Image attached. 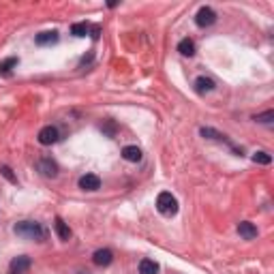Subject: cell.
Returning <instances> with one entry per match:
<instances>
[{"label": "cell", "instance_id": "obj_20", "mask_svg": "<svg viewBox=\"0 0 274 274\" xmlns=\"http://www.w3.org/2000/svg\"><path fill=\"white\" fill-rule=\"evenodd\" d=\"M253 163H259V165H270L272 163V156L268 152H264V150H259V152L253 154Z\"/></svg>", "mask_w": 274, "mask_h": 274}, {"label": "cell", "instance_id": "obj_16", "mask_svg": "<svg viewBox=\"0 0 274 274\" xmlns=\"http://www.w3.org/2000/svg\"><path fill=\"white\" fill-rule=\"evenodd\" d=\"M54 229H56V234H58V238L60 240H69L71 238V229H69V225L64 223L60 216H56V221H54Z\"/></svg>", "mask_w": 274, "mask_h": 274}, {"label": "cell", "instance_id": "obj_22", "mask_svg": "<svg viewBox=\"0 0 274 274\" xmlns=\"http://www.w3.org/2000/svg\"><path fill=\"white\" fill-rule=\"evenodd\" d=\"M101 131L107 133L110 137H114V135H116V122H114V120H107L105 125H101Z\"/></svg>", "mask_w": 274, "mask_h": 274}, {"label": "cell", "instance_id": "obj_12", "mask_svg": "<svg viewBox=\"0 0 274 274\" xmlns=\"http://www.w3.org/2000/svg\"><path fill=\"white\" fill-rule=\"evenodd\" d=\"M92 262L97 266H110L114 262V253L110 249H99V251H95V255H92Z\"/></svg>", "mask_w": 274, "mask_h": 274}, {"label": "cell", "instance_id": "obj_5", "mask_svg": "<svg viewBox=\"0 0 274 274\" xmlns=\"http://www.w3.org/2000/svg\"><path fill=\"white\" fill-rule=\"evenodd\" d=\"M30 257L28 255H19V257H13L11 264H9V274H26L28 270H30Z\"/></svg>", "mask_w": 274, "mask_h": 274}, {"label": "cell", "instance_id": "obj_17", "mask_svg": "<svg viewBox=\"0 0 274 274\" xmlns=\"http://www.w3.org/2000/svg\"><path fill=\"white\" fill-rule=\"evenodd\" d=\"M139 274H158V264L154 259H141L139 262Z\"/></svg>", "mask_w": 274, "mask_h": 274}, {"label": "cell", "instance_id": "obj_6", "mask_svg": "<svg viewBox=\"0 0 274 274\" xmlns=\"http://www.w3.org/2000/svg\"><path fill=\"white\" fill-rule=\"evenodd\" d=\"M37 167H39V171L45 178H56V176H58V165H56V161H52L49 156H43L41 161L37 163Z\"/></svg>", "mask_w": 274, "mask_h": 274}, {"label": "cell", "instance_id": "obj_1", "mask_svg": "<svg viewBox=\"0 0 274 274\" xmlns=\"http://www.w3.org/2000/svg\"><path fill=\"white\" fill-rule=\"evenodd\" d=\"M13 232H15L19 238H26V240H37V242H43L47 238L45 227H43L41 223H34V221H19V223H15Z\"/></svg>", "mask_w": 274, "mask_h": 274}, {"label": "cell", "instance_id": "obj_4", "mask_svg": "<svg viewBox=\"0 0 274 274\" xmlns=\"http://www.w3.org/2000/svg\"><path fill=\"white\" fill-rule=\"evenodd\" d=\"M214 21H216V11L212 9V6H201V9L197 11L195 24L199 28H208V26H212Z\"/></svg>", "mask_w": 274, "mask_h": 274}, {"label": "cell", "instance_id": "obj_18", "mask_svg": "<svg viewBox=\"0 0 274 274\" xmlns=\"http://www.w3.org/2000/svg\"><path fill=\"white\" fill-rule=\"evenodd\" d=\"M90 30V26L86 24V21H79V24H73L71 26V34H75V37H86Z\"/></svg>", "mask_w": 274, "mask_h": 274}, {"label": "cell", "instance_id": "obj_21", "mask_svg": "<svg viewBox=\"0 0 274 274\" xmlns=\"http://www.w3.org/2000/svg\"><path fill=\"white\" fill-rule=\"evenodd\" d=\"M0 174H2V176H4L6 180H9V182H13V184L17 182V178L13 176V169L9 167V165H0Z\"/></svg>", "mask_w": 274, "mask_h": 274}, {"label": "cell", "instance_id": "obj_19", "mask_svg": "<svg viewBox=\"0 0 274 274\" xmlns=\"http://www.w3.org/2000/svg\"><path fill=\"white\" fill-rule=\"evenodd\" d=\"M253 120L259 122V125H272V122H274V112L268 110V112H264V114H257Z\"/></svg>", "mask_w": 274, "mask_h": 274}, {"label": "cell", "instance_id": "obj_10", "mask_svg": "<svg viewBox=\"0 0 274 274\" xmlns=\"http://www.w3.org/2000/svg\"><path fill=\"white\" fill-rule=\"evenodd\" d=\"M34 43L37 45H54V43H58V32L56 30H45V32H39L37 37H34Z\"/></svg>", "mask_w": 274, "mask_h": 274}, {"label": "cell", "instance_id": "obj_2", "mask_svg": "<svg viewBox=\"0 0 274 274\" xmlns=\"http://www.w3.org/2000/svg\"><path fill=\"white\" fill-rule=\"evenodd\" d=\"M156 210L161 212L163 216H174V214L178 212V199L171 195V193H167V191L158 193V197H156Z\"/></svg>", "mask_w": 274, "mask_h": 274}, {"label": "cell", "instance_id": "obj_15", "mask_svg": "<svg viewBox=\"0 0 274 274\" xmlns=\"http://www.w3.org/2000/svg\"><path fill=\"white\" fill-rule=\"evenodd\" d=\"M178 52L182 56H189V58H191V56H195V41L189 39V37L182 39L178 43Z\"/></svg>", "mask_w": 274, "mask_h": 274}, {"label": "cell", "instance_id": "obj_23", "mask_svg": "<svg viewBox=\"0 0 274 274\" xmlns=\"http://www.w3.org/2000/svg\"><path fill=\"white\" fill-rule=\"evenodd\" d=\"M90 37L92 39H99L101 37V26H92L90 28Z\"/></svg>", "mask_w": 274, "mask_h": 274}, {"label": "cell", "instance_id": "obj_9", "mask_svg": "<svg viewBox=\"0 0 274 274\" xmlns=\"http://www.w3.org/2000/svg\"><path fill=\"white\" fill-rule=\"evenodd\" d=\"M214 79H210V77H206V75H199L197 79H195V92L197 95H208V92H212L214 90Z\"/></svg>", "mask_w": 274, "mask_h": 274}, {"label": "cell", "instance_id": "obj_14", "mask_svg": "<svg viewBox=\"0 0 274 274\" xmlns=\"http://www.w3.org/2000/svg\"><path fill=\"white\" fill-rule=\"evenodd\" d=\"M19 58H15V56H9V58H4L2 62H0V75L2 77H9L13 73V69L17 67Z\"/></svg>", "mask_w": 274, "mask_h": 274}, {"label": "cell", "instance_id": "obj_8", "mask_svg": "<svg viewBox=\"0 0 274 274\" xmlns=\"http://www.w3.org/2000/svg\"><path fill=\"white\" fill-rule=\"evenodd\" d=\"M79 189L84 191H99L101 189V178L97 174H86L79 178Z\"/></svg>", "mask_w": 274, "mask_h": 274}, {"label": "cell", "instance_id": "obj_7", "mask_svg": "<svg viewBox=\"0 0 274 274\" xmlns=\"http://www.w3.org/2000/svg\"><path fill=\"white\" fill-rule=\"evenodd\" d=\"M199 133H201V135H204V137H208V139H219V141H225V143H227V146H229V148H232V150H234V152H236V154H242V150H238V148L234 146V143H232V141H229V139H227V137H225V135H221L219 131H214V129L201 127V129H199Z\"/></svg>", "mask_w": 274, "mask_h": 274}, {"label": "cell", "instance_id": "obj_3", "mask_svg": "<svg viewBox=\"0 0 274 274\" xmlns=\"http://www.w3.org/2000/svg\"><path fill=\"white\" fill-rule=\"evenodd\" d=\"M39 143L41 146H52V143H56L60 139V131L56 127H52V125H47V127H43L41 131H39Z\"/></svg>", "mask_w": 274, "mask_h": 274}, {"label": "cell", "instance_id": "obj_11", "mask_svg": "<svg viewBox=\"0 0 274 274\" xmlns=\"http://www.w3.org/2000/svg\"><path fill=\"white\" fill-rule=\"evenodd\" d=\"M238 234L244 240H253V238H257V227L251 221H242V223H238Z\"/></svg>", "mask_w": 274, "mask_h": 274}, {"label": "cell", "instance_id": "obj_13", "mask_svg": "<svg viewBox=\"0 0 274 274\" xmlns=\"http://www.w3.org/2000/svg\"><path fill=\"white\" fill-rule=\"evenodd\" d=\"M122 158L129 163H139L141 161V150L137 146H125L122 148Z\"/></svg>", "mask_w": 274, "mask_h": 274}]
</instances>
